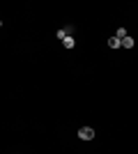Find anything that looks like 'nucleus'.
<instances>
[{"mask_svg": "<svg viewBox=\"0 0 138 154\" xmlns=\"http://www.w3.org/2000/svg\"><path fill=\"white\" fill-rule=\"evenodd\" d=\"M0 28H2V21H0Z\"/></svg>", "mask_w": 138, "mask_h": 154, "instance_id": "obj_7", "label": "nucleus"}, {"mask_svg": "<svg viewBox=\"0 0 138 154\" xmlns=\"http://www.w3.org/2000/svg\"><path fill=\"white\" fill-rule=\"evenodd\" d=\"M78 138H81V140H92V138H94V129H92V127L78 129Z\"/></svg>", "mask_w": 138, "mask_h": 154, "instance_id": "obj_1", "label": "nucleus"}, {"mask_svg": "<svg viewBox=\"0 0 138 154\" xmlns=\"http://www.w3.org/2000/svg\"><path fill=\"white\" fill-rule=\"evenodd\" d=\"M115 37H118V39H124V37H127V30H124V28H118V32H115Z\"/></svg>", "mask_w": 138, "mask_h": 154, "instance_id": "obj_6", "label": "nucleus"}, {"mask_svg": "<svg viewBox=\"0 0 138 154\" xmlns=\"http://www.w3.org/2000/svg\"><path fill=\"white\" fill-rule=\"evenodd\" d=\"M108 46H111V48H120L122 44H120V39H118V37H111V39H108Z\"/></svg>", "mask_w": 138, "mask_h": 154, "instance_id": "obj_4", "label": "nucleus"}, {"mask_svg": "<svg viewBox=\"0 0 138 154\" xmlns=\"http://www.w3.org/2000/svg\"><path fill=\"white\" fill-rule=\"evenodd\" d=\"M62 46H65V48H74V37H72V35L62 39Z\"/></svg>", "mask_w": 138, "mask_h": 154, "instance_id": "obj_3", "label": "nucleus"}, {"mask_svg": "<svg viewBox=\"0 0 138 154\" xmlns=\"http://www.w3.org/2000/svg\"><path fill=\"white\" fill-rule=\"evenodd\" d=\"M120 44L124 46V48H133V37H129V35H127L124 39H120Z\"/></svg>", "mask_w": 138, "mask_h": 154, "instance_id": "obj_2", "label": "nucleus"}, {"mask_svg": "<svg viewBox=\"0 0 138 154\" xmlns=\"http://www.w3.org/2000/svg\"><path fill=\"white\" fill-rule=\"evenodd\" d=\"M55 37H58L60 42H62V39H65V37H69V35H67V30H65V28H60V30L55 32Z\"/></svg>", "mask_w": 138, "mask_h": 154, "instance_id": "obj_5", "label": "nucleus"}]
</instances>
